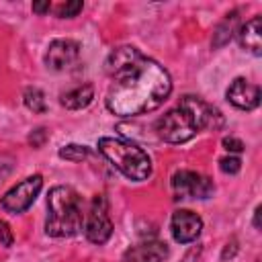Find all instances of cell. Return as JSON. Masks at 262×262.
<instances>
[{
    "instance_id": "cb8c5ba5",
    "label": "cell",
    "mask_w": 262,
    "mask_h": 262,
    "mask_svg": "<svg viewBox=\"0 0 262 262\" xmlns=\"http://www.w3.org/2000/svg\"><path fill=\"white\" fill-rule=\"evenodd\" d=\"M49 8H51V4H49V2H33V10H35V12H39V14L49 12Z\"/></svg>"
},
{
    "instance_id": "ba28073f",
    "label": "cell",
    "mask_w": 262,
    "mask_h": 262,
    "mask_svg": "<svg viewBox=\"0 0 262 262\" xmlns=\"http://www.w3.org/2000/svg\"><path fill=\"white\" fill-rule=\"evenodd\" d=\"M178 106H182V108L192 117V121H194V125H196L199 131H201V129H213V131H215V129H221L223 123H225L221 111H219L217 106L205 102V100L199 98V96L186 94V96L180 98Z\"/></svg>"
},
{
    "instance_id": "2e32d148",
    "label": "cell",
    "mask_w": 262,
    "mask_h": 262,
    "mask_svg": "<svg viewBox=\"0 0 262 262\" xmlns=\"http://www.w3.org/2000/svg\"><path fill=\"white\" fill-rule=\"evenodd\" d=\"M23 100H25V106L33 113H45L47 104H45V94L37 88V86H29L25 88L23 92Z\"/></svg>"
},
{
    "instance_id": "d6986e66",
    "label": "cell",
    "mask_w": 262,
    "mask_h": 262,
    "mask_svg": "<svg viewBox=\"0 0 262 262\" xmlns=\"http://www.w3.org/2000/svg\"><path fill=\"white\" fill-rule=\"evenodd\" d=\"M219 168L225 174H237L239 168H242V162H239V158H235V156L229 154V156H225V158L219 160Z\"/></svg>"
},
{
    "instance_id": "6da1fadb",
    "label": "cell",
    "mask_w": 262,
    "mask_h": 262,
    "mask_svg": "<svg viewBox=\"0 0 262 262\" xmlns=\"http://www.w3.org/2000/svg\"><path fill=\"white\" fill-rule=\"evenodd\" d=\"M104 70L111 78L104 102L117 117H137L156 111L172 92L168 70L137 47L123 45L113 49L104 61Z\"/></svg>"
},
{
    "instance_id": "7c38bea8",
    "label": "cell",
    "mask_w": 262,
    "mask_h": 262,
    "mask_svg": "<svg viewBox=\"0 0 262 262\" xmlns=\"http://www.w3.org/2000/svg\"><path fill=\"white\" fill-rule=\"evenodd\" d=\"M168 258V246L160 239H145L137 246H131L125 254V262H164Z\"/></svg>"
},
{
    "instance_id": "e0dca14e",
    "label": "cell",
    "mask_w": 262,
    "mask_h": 262,
    "mask_svg": "<svg viewBox=\"0 0 262 262\" xmlns=\"http://www.w3.org/2000/svg\"><path fill=\"white\" fill-rule=\"evenodd\" d=\"M90 156V147L86 145H78V143H70L66 147L59 149V158L68 160V162H82Z\"/></svg>"
},
{
    "instance_id": "8fae6325",
    "label": "cell",
    "mask_w": 262,
    "mask_h": 262,
    "mask_svg": "<svg viewBox=\"0 0 262 262\" xmlns=\"http://www.w3.org/2000/svg\"><path fill=\"white\" fill-rule=\"evenodd\" d=\"M225 96L235 108H242V111H252L260 104V88L248 82L246 78H235L229 84Z\"/></svg>"
},
{
    "instance_id": "5bb4252c",
    "label": "cell",
    "mask_w": 262,
    "mask_h": 262,
    "mask_svg": "<svg viewBox=\"0 0 262 262\" xmlns=\"http://www.w3.org/2000/svg\"><path fill=\"white\" fill-rule=\"evenodd\" d=\"M92 98H94V88L90 84H82L61 94V104L70 111H80V108H86L92 102Z\"/></svg>"
},
{
    "instance_id": "7a4b0ae2",
    "label": "cell",
    "mask_w": 262,
    "mask_h": 262,
    "mask_svg": "<svg viewBox=\"0 0 262 262\" xmlns=\"http://www.w3.org/2000/svg\"><path fill=\"white\" fill-rule=\"evenodd\" d=\"M47 235L70 237L82 229V199L72 186H53L47 194Z\"/></svg>"
},
{
    "instance_id": "8992f818",
    "label": "cell",
    "mask_w": 262,
    "mask_h": 262,
    "mask_svg": "<svg viewBox=\"0 0 262 262\" xmlns=\"http://www.w3.org/2000/svg\"><path fill=\"white\" fill-rule=\"evenodd\" d=\"M41 188H43V178H41V174H33V176L20 180L18 184H14V186L2 196V209L8 211V213H12V215L27 211V209L35 203V199H37V194L41 192Z\"/></svg>"
},
{
    "instance_id": "603a6c76",
    "label": "cell",
    "mask_w": 262,
    "mask_h": 262,
    "mask_svg": "<svg viewBox=\"0 0 262 262\" xmlns=\"http://www.w3.org/2000/svg\"><path fill=\"white\" fill-rule=\"evenodd\" d=\"M235 252H237V244H235V239H231V242L225 246V250H223L221 258H223V260H227V258H233V256H235Z\"/></svg>"
},
{
    "instance_id": "9c48e42d",
    "label": "cell",
    "mask_w": 262,
    "mask_h": 262,
    "mask_svg": "<svg viewBox=\"0 0 262 262\" xmlns=\"http://www.w3.org/2000/svg\"><path fill=\"white\" fill-rule=\"evenodd\" d=\"M170 231L174 242L178 244H190L194 242L203 231V219L188 209H178L172 213L170 219Z\"/></svg>"
},
{
    "instance_id": "277c9868",
    "label": "cell",
    "mask_w": 262,
    "mask_h": 262,
    "mask_svg": "<svg viewBox=\"0 0 262 262\" xmlns=\"http://www.w3.org/2000/svg\"><path fill=\"white\" fill-rule=\"evenodd\" d=\"M156 131H158L160 139L174 143V145H180V143H186L188 139H192L199 129H196L192 117L182 106H176L158 119Z\"/></svg>"
},
{
    "instance_id": "ac0fdd59",
    "label": "cell",
    "mask_w": 262,
    "mask_h": 262,
    "mask_svg": "<svg viewBox=\"0 0 262 262\" xmlns=\"http://www.w3.org/2000/svg\"><path fill=\"white\" fill-rule=\"evenodd\" d=\"M80 10H82V2H80V0H70V2L59 4V6L55 8V12H57L59 18H72V16H76Z\"/></svg>"
},
{
    "instance_id": "52a82bcc",
    "label": "cell",
    "mask_w": 262,
    "mask_h": 262,
    "mask_svg": "<svg viewBox=\"0 0 262 262\" xmlns=\"http://www.w3.org/2000/svg\"><path fill=\"white\" fill-rule=\"evenodd\" d=\"M113 233V223L106 211V201L102 194H96L90 203V211L86 215V223H84V235L88 242L92 244H104Z\"/></svg>"
},
{
    "instance_id": "9a60e30c",
    "label": "cell",
    "mask_w": 262,
    "mask_h": 262,
    "mask_svg": "<svg viewBox=\"0 0 262 262\" xmlns=\"http://www.w3.org/2000/svg\"><path fill=\"white\" fill-rule=\"evenodd\" d=\"M235 27H237V10L225 14V18L217 25V29L213 33V47H221V45L229 43V39L235 33Z\"/></svg>"
},
{
    "instance_id": "d4e9b609",
    "label": "cell",
    "mask_w": 262,
    "mask_h": 262,
    "mask_svg": "<svg viewBox=\"0 0 262 262\" xmlns=\"http://www.w3.org/2000/svg\"><path fill=\"white\" fill-rule=\"evenodd\" d=\"M254 227L260 229V207H256V211H254Z\"/></svg>"
},
{
    "instance_id": "ffe728a7",
    "label": "cell",
    "mask_w": 262,
    "mask_h": 262,
    "mask_svg": "<svg viewBox=\"0 0 262 262\" xmlns=\"http://www.w3.org/2000/svg\"><path fill=\"white\" fill-rule=\"evenodd\" d=\"M12 242H14V235H12L10 225L0 219V246H2V248H10Z\"/></svg>"
},
{
    "instance_id": "4fadbf2b",
    "label": "cell",
    "mask_w": 262,
    "mask_h": 262,
    "mask_svg": "<svg viewBox=\"0 0 262 262\" xmlns=\"http://www.w3.org/2000/svg\"><path fill=\"white\" fill-rule=\"evenodd\" d=\"M237 41L239 45L250 51L252 55H262V18L254 16L250 18L239 31H237Z\"/></svg>"
},
{
    "instance_id": "3957f363",
    "label": "cell",
    "mask_w": 262,
    "mask_h": 262,
    "mask_svg": "<svg viewBox=\"0 0 262 262\" xmlns=\"http://www.w3.org/2000/svg\"><path fill=\"white\" fill-rule=\"evenodd\" d=\"M98 151L129 180H147L151 174V158L137 143L119 137H100Z\"/></svg>"
},
{
    "instance_id": "44dd1931",
    "label": "cell",
    "mask_w": 262,
    "mask_h": 262,
    "mask_svg": "<svg viewBox=\"0 0 262 262\" xmlns=\"http://www.w3.org/2000/svg\"><path fill=\"white\" fill-rule=\"evenodd\" d=\"M221 145L229 151V154H239L242 149H244V143H242V139H237V137H223L221 139Z\"/></svg>"
},
{
    "instance_id": "30bf717a",
    "label": "cell",
    "mask_w": 262,
    "mask_h": 262,
    "mask_svg": "<svg viewBox=\"0 0 262 262\" xmlns=\"http://www.w3.org/2000/svg\"><path fill=\"white\" fill-rule=\"evenodd\" d=\"M80 55V45L72 39H53L45 51V66L53 72L72 68Z\"/></svg>"
},
{
    "instance_id": "7402d4cb",
    "label": "cell",
    "mask_w": 262,
    "mask_h": 262,
    "mask_svg": "<svg viewBox=\"0 0 262 262\" xmlns=\"http://www.w3.org/2000/svg\"><path fill=\"white\" fill-rule=\"evenodd\" d=\"M29 139H31V143H33L35 147H39V145L43 143V139H45V131H43V129H35Z\"/></svg>"
},
{
    "instance_id": "5b68a950",
    "label": "cell",
    "mask_w": 262,
    "mask_h": 262,
    "mask_svg": "<svg viewBox=\"0 0 262 262\" xmlns=\"http://www.w3.org/2000/svg\"><path fill=\"white\" fill-rule=\"evenodd\" d=\"M172 190L176 199H209L215 190V184L201 172L178 170L172 174Z\"/></svg>"
}]
</instances>
